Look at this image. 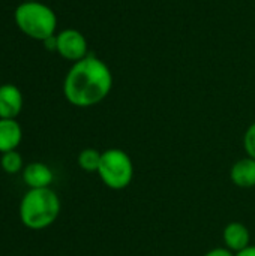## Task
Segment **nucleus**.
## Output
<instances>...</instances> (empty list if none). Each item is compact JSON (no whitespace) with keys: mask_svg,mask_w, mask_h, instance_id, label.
<instances>
[{"mask_svg":"<svg viewBox=\"0 0 255 256\" xmlns=\"http://www.w3.org/2000/svg\"><path fill=\"white\" fill-rule=\"evenodd\" d=\"M23 141V129L17 118H0V153L17 150Z\"/></svg>","mask_w":255,"mask_h":256,"instance_id":"9","label":"nucleus"},{"mask_svg":"<svg viewBox=\"0 0 255 256\" xmlns=\"http://www.w3.org/2000/svg\"><path fill=\"white\" fill-rule=\"evenodd\" d=\"M203 256H236V254L227 248H215V249L206 252Z\"/></svg>","mask_w":255,"mask_h":256,"instance_id":"14","label":"nucleus"},{"mask_svg":"<svg viewBox=\"0 0 255 256\" xmlns=\"http://www.w3.org/2000/svg\"><path fill=\"white\" fill-rule=\"evenodd\" d=\"M44 45H45V48H47V50H50V51H56V45H57L56 34H54V36H51V38H48V39H45V40H44Z\"/></svg>","mask_w":255,"mask_h":256,"instance_id":"15","label":"nucleus"},{"mask_svg":"<svg viewBox=\"0 0 255 256\" xmlns=\"http://www.w3.org/2000/svg\"><path fill=\"white\" fill-rule=\"evenodd\" d=\"M243 147L249 158L255 159V122L248 126L243 135Z\"/></svg>","mask_w":255,"mask_h":256,"instance_id":"13","label":"nucleus"},{"mask_svg":"<svg viewBox=\"0 0 255 256\" xmlns=\"http://www.w3.org/2000/svg\"><path fill=\"white\" fill-rule=\"evenodd\" d=\"M56 51L68 62H80L89 56V45L86 36L75 28H65L56 34Z\"/></svg>","mask_w":255,"mask_h":256,"instance_id":"5","label":"nucleus"},{"mask_svg":"<svg viewBox=\"0 0 255 256\" xmlns=\"http://www.w3.org/2000/svg\"><path fill=\"white\" fill-rule=\"evenodd\" d=\"M222 242H224V248L230 249L234 254H239L251 246V232L243 224L231 222L224 228Z\"/></svg>","mask_w":255,"mask_h":256,"instance_id":"8","label":"nucleus"},{"mask_svg":"<svg viewBox=\"0 0 255 256\" xmlns=\"http://www.w3.org/2000/svg\"><path fill=\"white\" fill-rule=\"evenodd\" d=\"M230 178L237 188H255V159L246 156L236 160L230 170Z\"/></svg>","mask_w":255,"mask_h":256,"instance_id":"10","label":"nucleus"},{"mask_svg":"<svg viewBox=\"0 0 255 256\" xmlns=\"http://www.w3.org/2000/svg\"><path fill=\"white\" fill-rule=\"evenodd\" d=\"M101 158H102V153L98 152L96 148H84L78 154V166L86 171V172H98V168H99V164H101Z\"/></svg>","mask_w":255,"mask_h":256,"instance_id":"11","label":"nucleus"},{"mask_svg":"<svg viewBox=\"0 0 255 256\" xmlns=\"http://www.w3.org/2000/svg\"><path fill=\"white\" fill-rule=\"evenodd\" d=\"M113 72L99 57L89 54L72 63L63 81L65 99L77 108L101 104L113 88Z\"/></svg>","mask_w":255,"mask_h":256,"instance_id":"1","label":"nucleus"},{"mask_svg":"<svg viewBox=\"0 0 255 256\" xmlns=\"http://www.w3.org/2000/svg\"><path fill=\"white\" fill-rule=\"evenodd\" d=\"M236 256H255V246H249V248H246V249H243L242 252H239V254H236Z\"/></svg>","mask_w":255,"mask_h":256,"instance_id":"16","label":"nucleus"},{"mask_svg":"<svg viewBox=\"0 0 255 256\" xmlns=\"http://www.w3.org/2000/svg\"><path fill=\"white\" fill-rule=\"evenodd\" d=\"M98 176L111 190H123L134 180V164L131 156L122 148H108L102 152Z\"/></svg>","mask_w":255,"mask_h":256,"instance_id":"4","label":"nucleus"},{"mask_svg":"<svg viewBox=\"0 0 255 256\" xmlns=\"http://www.w3.org/2000/svg\"><path fill=\"white\" fill-rule=\"evenodd\" d=\"M23 110L21 90L14 84L0 86V118H17Z\"/></svg>","mask_w":255,"mask_h":256,"instance_id":"7","label":"nucleus"},{"mask_svg":"<svg viewBox=\"0 0 255 256\" xmlns=\"http://www.w3.org/2000/svg\"><path fill=\"white\" fill-rule=\"evenodd\" d=\"M23 182L29 189H44L51 188V183L54 180L53 170L42 162H30L24 166L23 172Z\"/></svg>","mask_w":255,"mask_h":256,"instance_id":"6","label":"nucleus"},{"mask_svg":"<svg viewBox=\"0 0 255 256\" xmlns=\"http://www.w3.org/2000/svg\"><path fill=\"white\" fill-rule=\"evenodd\" d=\"M60 198L51 188L29 189L20 202V219L23 225L33 231L51 226L60 214Z\"/></svg>","mask_w":255,"mask_h":256,"instance_id":"2","label":"nucleus"},{"mask_svg":"<svg viewBox=\"0 0 255 256\" xmlns=\"http://www.w3.org/2000/svg\"><path fill=\"white\" fill-rule=\"evenodd\" d=\"M17 27L30 39L44 42L56 34L57 16L54 10L41 2H23L14 12Z\"/></svg>","mask_w":255,"mask_h":256,"instance_id":"3","label":"nucleus"},{"mask_svg":"<svg viewBox=\"0 0 255 256\" xmlns=\"http://www.w3.org/2000/svg\"><path fill=\"white\" fill-rule=\"evenodd\" d=\"M24 2H39V0H24Z\"/></svg>","mask_w":255,"mask_h":256,"instance_id":"17","label":"nucleus"},{"mask_svg":"<svg viewBox=\"0 0 255 256\" xmlns=\"http://www.w3.org/2000/svg\"><path fill=\"white\" fill-rule=\"evenodd\" d=\"M0 166H2V170L6 174H11V176H15L18 172H23V170H24L23 156L17 150L3 153L2 158H0Z\"/></svg>","mask_w":255,"mask_h":256,"instance_id":"12","label":"nucleus"}]
</instances>
